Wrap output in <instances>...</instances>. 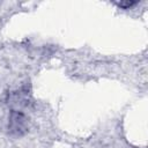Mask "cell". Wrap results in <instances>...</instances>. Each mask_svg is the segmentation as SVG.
<instances>
[{"label": "cell", "instance_id": "cell-1", "mask_svg": "<svg viewBox=\"0 0 148 148\" xmlns=\"http://www.w3.org/2000/svg\"><path fill=\"white\" fill-rule=\"evenodd\" d=\"M134 3H135L134 1H130V2H124V3H121V2H119L118 5H119L120 7H126V8H127V7H131V6H133Z\"/></svg>", "mask_w": 148, "mask_h": 148}]
</instances>
